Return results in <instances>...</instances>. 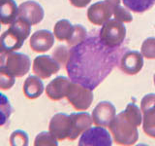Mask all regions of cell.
Masks as SVG:
<instances>
[{"mask_svg":"<svg viewBox=\"0 0 155 146\" xmlns=\"http://www.w3.org/2000/svg\"><path fill=\"white\" fill-rule=\"evenodd\" d=\"M116 48H110L92 35L70 49L66 70L71 81L93 91L113 71L118 61Z\"/></svg>","mask_w":155,"mask_h":146,"instance_id":"1","label":"cell"},{"mask_svg":"<svg viewBox=\"0 0 155 146\" xmlns=\"http://www.w3.org/2000/svg\"><path fill=\"white\" fill-rule=\"evenodd\" d=\"M109 129L114 142L118 145H133L139 139L138 127L129 119L124 111L114 117Z\"/></svg>","mask_w":155,"mask_h":146,"instance_id":"2","label":"cell"},{"mask_svg":"<svg viewBox=\"0 0 155 146\" xmlns=\"http://www.w3.org/2000/svg\"><path fill=\"white\" fill-rule=\"evenodd\" d=\"M31 31V24L25 19L18 17L2 35L0 36V47L3 52H12L21 49Z\"/></svg>","mask_w":155,"mask_h":146,"instance_id":"3","label":"cell"},{"mask_svg":"<svg viewBox=\"0 0 155 146\" xmlns=\"http://www.w3.org/2000/svg\"><path fill=\"white\" fill-rule=\"evenodd\" d=\"M0 65L7 68L15 77H22L29 72L31 61L24 54L15 51L4 52L0 56Z\"/></svg>","mask_w":155,"mask_h":146,"instance_id":"4","label":"cell"},{"mask_svg":"<svg viewBox=\"0 0 155 146\" xmlns=\"http://www.w3.org/2000/svg\"><path fill=\"white\" fill-rule=\"evenodd\" d=\"M99 37L106 46L110 48H117L123 43L126 37V27L116 19H109L102 26Z\"/></svg>","mask_w":155,"mask_h":146,"instance_id":"5","label":"cell"},{"mask_svg":"<svg viewBox=\"0 0 155 146\" xmlns=\"http://www.w3.org/2000/svg\"><path fill=\"white\" fill-rule=\"evenodd\" d=\"M66 97L76 110L85 111L92 104L93 92L88 88H85L81 84L72 81Z\"/></svg>","mask_w":155,"mask_h":146,"instance_id":"6","label":"cell"},{"mask_svg":"<svg viewBox=\"0 0 155 146\" xmlns=\"http://www.w3.org/2000/svg\"><path fill=\"white\" fill-rule=\"evenodd\" d=\"M79 146H111L113 139L104 127H92L81 134Z\"/></svg>","mask_w":155,"mask_h":146,"instance_id":"7","label":"cell"},{"mask_svg":"<svg viewBox=\"0 0 155 146\" xmlns=\"http://www.w3.org/2000/svg\"><path fill=\"white\" fill-rule=\"evenodd\" d=\"M60 69V64L50 56H39L33 61V72L41 79H48Z\"/></svg>","mask_w":155,"mask_h":146,"instance_id":"8","label":"cell"},{"mask_svg":"<svg viewBox=\"0 0 155 146\" xmlns=\"http://www.w3.org/2000/svg\"><path fill=\"white\" fill-rule=\"evenodd\" d=\"M114 14V8L106 1H99L91 6L87 10V19L95 26H103L104 23L110 19Z\"/></svg>","mask_w":155,"mask_h":146,"instance_id":"9","label":"cell"},{"mask_svg":"<svg viewBox=\"0 0 155 146\" xmlns=\"http://www.w3.org/2000/svg\"><path fill=\"white\" fill-rule=\"evenodd\" d=\"M50 133L57 140L67 139L71 131V118L70 115L65 113H57L51 119L48 126Z\"/></svg>","mask_w":155,"mask_h":146,"instance_id":"10","label":"cell"},{"mask_svg":"<svg viewBox=\"0 0 155 146\" xmlns=\"http://www.w3.org/2000/svg\"><path fill=\"white\" fill-rule=\"evenodd\" d=\"M116 116L114 105L110 101H101L92 111V119L96 126L109 127Z\"/></svg>","mask_w":155,"mask_h":146,"instance_id":"11","label":"cell"},{"mask_svg":"<svg viewBox=\"0 0 155 146\" xmlns=\"http://www.w3.org/2000/svg\"><path fill=\"white\" fill-rule=\"evenodd\" d=\"M44 9L38 2L25 1L18 6V17L25 19L31 26L40 23L44 19Z\"/></svg>","mask_w":155,"mask_h":146,"instance_id":"12","label":"cell"},{"mask_svg":"<svg viewBox=\"0 0 155 146\" xmlns=\"http://www.w3.org/2000/svg\"><path fill=\"white\" fill-rule=\"evenodd\" d=\"M143 66V56L139 52L129 51L123 54L119 61V68L125 74L136 75Z\"/></svg>","mask_w":155,"mask_h":146,"instance_id":"13","label":"cell"},{"mask_svg":"<svg viewBox=\"0 0 155 146\" xmlns=\"http://www.w3.org/2000/svg\"><path fill=\"white\" fill-rule=\"evenodd\" d=\"M71 118V131L68 139L76 140L81 134H82L86 130L91 128L93 119L87 112H79L72 113Z\"/></svg>","mask_w":155,"mask_h":146,"instance_id":"14","label":"cell"},{"mask_svg":"<svg viewBox=\"0 0 155 146\" xmlns=\"http://www.w3.org/2000/svg\"><path fill=\"white\" fill-rule=\"evenodd\" d=\"M71 79L64 76H58L55 79L51 80L46 88V94L48 99L51 100H60L66 97L68 90L71 85Z\"/></svg>","mask_w":155,"mask_h":146,"instance_id":"15","label":"cell"},{"mask_svg":"<svg viewBox=\"0 0 155 146\" xmlns=\"http://www.w3.org/2000/svg\"><path fill=\"white\" fill-rule=\"evenodd\" d=\"M54 44V34L48 30H38L32 34L29 45L36 53H44L48 51Z\"/></svg>","mask_w":155,"mask_h":146,"instance_id":"16","label":"cell"},{"mask_svg":"<svg viewBox=\"0 0 155 146\" xmlns=\"http://www.w3.org/2000/svg\"><path fill=\"white\" fill-rule=\"evenodd\" d=\"M18 17V7L15 0H0V23L11 24Z\"/></svg>","mask_w":155,"mask_h":146,"instance_id":"17","label":"cell"},{"mask_svg":"<svg viewBox=\"0 0 155 146\" xmlns=\"http://www.w3.org/2000/svg\"><path fill=\"white\" fill-rule=\"evenodd\" d=\"M44 92V84L38 76H28L23 84V92L27 99H35L42 96Z\"/></svg>","mask_w":155,"mask_h":146,"instance_id":"18","label":"cell"},{"mask_svg":"<svg viewBox=\"0 0 155 146\" xmlns=\"http://www.w3.org/2000/svg\"><path fill=\"white\" fill-rule=\"evenodd\" d=\"M143 117V130L144 134L155 138V103L140 108Z\"/></svg>","mask_w":155,"mask_h":146,"instance_id":"19","label":"cell"},{"mask_svg":"<svg viewBox=\"0 0 155 146\" xmlns=\"http://www.w3.org/2000/svg\"><path fill=\"white\" fill-rule=\"evenodd\" d=\"M73 30H74V26H72L68 19H60L55 23L53 34L57 40L68 41L72 35Z\"/></svg>","mask_w":155,"mask_h":146,"instance_id":"20","label":"cell"},{"mask_svg":"<svg viewBox=\"0 0 155 146\" xmlns=\"http://www.w3.org/2000/svg\"><path fill=\"white\" fill-rule=\"evenodd\" d=\"M124 6L135 13H143L151 9L155 0H122Z\"/></svg>","mask_w":155,"mask_h":146,"instance_id":"21","label":"cell"},{"mask_svg":"<svg viewBox=\"0 0 155 146\" xmlns=\"http://www.w3.org/2000/svg\"><path fill=\"white\" fill-rule=\"evenodd\" d=\"M13 108L8 97L0 92V127L6 125L12 115Z\"/></svg>","mask_w":155,"mask_h":146,"instance_id":"22","label":"cell"},{"mask_svg":"<svg viewBox=\"0 0 155 146\" xmlns=\"http://www.w3.org/2000/svg\"><path fill=\"white\" fill-rule=\"evenodd\" d=\"M86 37H87L86 29L82 26H81V24H75L74 30H73L72 35L69 38V40L67 41V43H68V45L73 47L81 43L82 41H84Z\"/></svg>","mask_w":155,"mask_h":146,"instance_id":"23","label":"cell"},{"mask_svg":"<svg viewBox=\"0 0 155 146\" xmlns=\"http://www.w3.org/2000/svg\"><path fill=\"white\" fill-rule=\"evenodd\" d=\"M15 77L7 68L0 65V89L10 90L15 84Z\"/></svg>","mask_w":155,"mask_h":146,"instance_id":"24","label":"cell"},{"mask_svg":"<svg viewBox=\"0 0 155 146\" xmlns=\"http://www.w3.org/2000/svg\"><path fill=\"white\" fill-rule=\"evenodd\" d=\"M124 112L126 113V115L129 117V119L137 127H140L142 125V122H143L142 110H140L136 104L129 103L126 106V109L124 110Z\"/></svg>","mask_w":155,"mask_h":146,"instance_id":"25","label":"cell"},{"mask_svg":"<svg viewBox=\"0 0 155 146\" xmlns=\"http://www.w3.org/2000/svg\"><path fill=\"white\" fill-rule=\"evenodd\" d=\"M34 145L35 146H57L58 142L57 139L53 136L51 133L43 131L40 133L34 140Z\"/></svg>","mask_w":155,"mask_h":146,"instance_id":"26","label":"cell"},{"mask_svg":"<svg viewBox=\"0 0 155 146\" xmlns=\"http://www.w3.org/2000/svg\"><path fill=\"white\" fill-rule=\"evenodd\" d=\"M140 52L143 57H147L148 60H155V38L150 37L145 39L142 44Z\"/></svg>","mask_w":155,"mask_h":146,"instance_id":"27","label":"cell"},{"mask_svg":"<svg viewBox=\"0 0 155 146\" xmlns=\"http://www.w3.org/2000/svg\"><path fill=\"white\" fill-rule=\"evenodd\" d=\"M28 142L29 139L27 134L21 130H15L10 136V143L13 146H27Z\"/></svg>","mask_w":155,"mask_h":146,"instance_id":"28","label":"cell"},{"mask_svg":"<svg viewBox=\"0 0 155 146\" xmlns=\"http://www.w3.org/2000/svg\"><path fill=\"white\" fill-rule=\"evenodd\" d=\"M114 16L121 23H131L133 21V16L131 13L124 7H121L120 5L114 8Z\"/></svg>","mask_w":155,"mask_h":146,"instance_id":"29","label":"cell"},{"mask_svg":"<svg viewBox=\"0 0 155 146\" xmlns=\"http://www.w3.org/2000/svg\"><path fill=\"white\" fill-rule=\"evenodd\" d=\"M69 53L70 50L64 46H59L56 48V50L53 52V58L59 63V64H65L68 61V57H69Z\"/></svg>","mask_w":155,"mask_h":146,"instance_id":"30","label":"cell"},{"mask_svg":"<svg viewBox=\"0 0 155 146\" xmlns=\"http://www.w3.org/2000/svg\"><path fill=\"white\" fill-rule=\"evenodd\" d=\"M69 1L76 8H84L91 2V0H69Z\"/></svg>","mask_w":155,"mask_h":146,"instance_id":"31","label":"cell"},{"mask_svg":"<svg viewBox=\"0 0 155 146\" xmlns=\"http://www.w3.org/2000/svg\"><path fill=\"white\" fill-rule=\"evenodd\" d=\"M105 1L108 2L113 8H115L116 6H119L120 5V0H105Z\"/></svg>","mask_w":155,"mask_h":146,"instance_id":"32","label":"cell"},{"mask_svg":"<svg viewBox=\"0 0 155 146\" xmlns=\"http://www.w3.org/2000/svg\"><path fill=\"white\" fill-rule=\"evenodd\" d=\"M0 29H1V26H0ZM3 51H2V49H1V47H0V54H1Z\"/></svg>","mask_w":155,"mask_h":146,"instance_id":"33","label":"cell"},{"mask_svg":"<svg viewBox=\"0 0 155 146\" xmlns=\"http://www.w3.org/2000/svg\"><path fill=\"white\" fill-rule=\"evenodd\" d=\"M153 81H154V85H155V74H154V76H153Z\"/></svg>","mask_w":155,"mask_h":146,"instance_id":"34","label":"cell"}]
</instances>
